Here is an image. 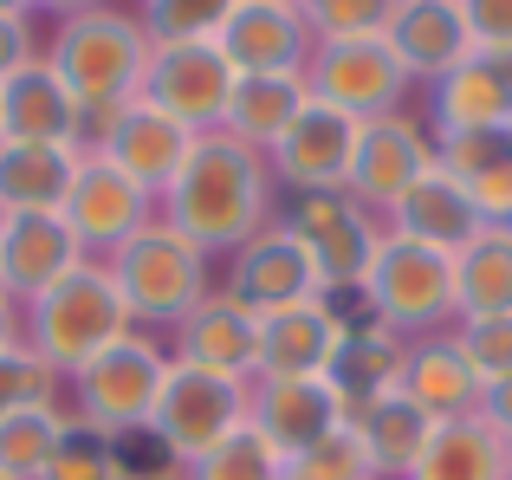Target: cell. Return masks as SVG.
I'll return each mask as SVG.
<instances>
[{
	"instance_id": "cell-1",
	"label": "cell",
	"mask_w": 512,
	"mask_h": 480,
	"mask_svg": "<svg viewBox=\"0 0 512 480\" xmlns=\"http://www.w3.org/2000/svg\"><path fill=\"white\" fill-rule=\"evenodd\" d=\"M156 215L195 253L227 260V253H240L253 234H266L279 221V189H273V169H266L260 150L234 143L227 130H208V137H195L188 163L175 169Z\"/></svg>"
},
{
	"instance_id": "cell-2",
	"label": "cell",
	"mask_w": 512,
	"mask_h": 480,
	"mask_svg": "<svg viewBox=\"0 0 512 480\" xmlns=\"http://www.w3.org/2000/svg\"><path fill=\"white\" fill-rule=\"evenodd\" d=\"M150 46H156V39H150V26H143L137 7H117V0H104V7L72 13V20L52 26L46 65L65 78V91L78 98L85 124H98V117L124 111V104L143 91Z\"/></svg>"
},
{
	"instance_id": "cell-3",
	"label": "cell",
	"mask_w": 512,
	"mask_h": 480,
	"mask_svg": "<svg viewBox=\"0 0 512 480\" xmlns=\"http://www.w3.org/2000/svg\"><path fill=\"white\" fill-rule=\"evenodd\" d=\"M130 312H124V292H117L111 266L104 260H78L59 286H46L39 299L20 305V338L52 377H72L85 370L98 351H111L117 338H130Z\"/></svg>"
},
{
	"instance_id": "cell-4",
	"label": "cell",
	"mask_w": 512,
	"mask_h": 480,
	"mask_svg": "<svg viewBox=\"0 0 512 480\" xmlns=\"http://www.w3.org/2000/svg\"><path fill=\"white\" fill-rule=\"evenodd\" d=\"M169 377V344L150 338V331H130L111 351H98L85 370L59 383V403L78 429L104 435V442H130V435L150 429V409L163 396Z\"/></svg>"
},
{
	"instance_id": "cell-5",
	"label": "cell",
	"mask_w": 512,
	"mask_h": 480,
	"mask_svg": "<svg viewBox=\"0 0 512 480\" xmlns=\"http://www.w3.org/2000/svg\"><path fill=\"white\" fill-rule=\"evenodd\" d=\"M104 266H111L117 292H124L130 325L150 331V338H169V331L214 292V260L188 247L163 215H156L143 234H130Z\"/></svg>"
},
{
	"instance_id": "cell-6",
	"label": "cell",
	"mask_w": 512,
	"mask_h": 480,
	"mask_svg": "<svg viewBox=\"0 0 512 480\" xmlns=\"http://www.w3.org/2000/svg\"><path fill=\"white\" fill-rule=\"evenodd\" d=\"M350 299L363 305V318L383 331H396V338H441V331L454 325V260L435 247H415V240H396L383 234V247H376L370 273H363V286L350 292Z\"/></svg>"
},
{
	"instance_id": "cell-7",
	"label": "cell",
	"mask_w": 512,
	"mask_h": 480,
	"mask_svg": "<svg viewBox=\"0 0 512 480\" xmlns=\"http://www.w3.org/2000/svg\"><path fill=\"white\" fill-rule=\"evenodd\" d=\"M247 396H253V383L214 377V370H195V364H175L169 357L163 396H156L143 435L163 448L169 468H188L195 455H208L221 435H234L240 422H247Z\"/></svg>"
},
{
	"instance_id": "cell-8",
	"label": "cell",
	"mask_w": 512,
	"mask_h": 480,
	"mask_svg": "<svg viewBox=\"0 0 512 480\" xmlns=\"http://www.w3.org/2000/svg\"><path fill=\"white\" fill-rule=\"evenodd\" d=\"M234 78L240 72L227 65V52L214 46V39H163V46H150L137 98L156 104L163 117H175L182 130L208 137V130H221V117H227Z\"/></svg>"
},
{
	"instance_id": "cell-9",
	"label": "cell",
	"mask_w": 512,
	"mask_h": 480,
	"mask_svg": "<svg viewBox=\"0 0 512 480\" xmlns=\"http://www.w3.org/2000/svg\"><path fill=\"white\" fill-rule=\"evenodd\" d=\"M279 221H286V228L299 234V247L312 253L325 299H350V292L363 286V273H370L376 247H383V221L363 215L344 189H331V195H292Z\"/></svg>"
},
{
	"instance_id": "cell-10",
	"label": "cell",
	"mask_w": 512,
	"mask_h": 480,
	"mask_svg": "<svg viewBox=\"0 0 512 480\" xmlns=\"http://www.w3.org/2000/svg\"><path fill=\"white\" fill-rule=\"evenodd\" d=\"M305 85H312L318 104L370 124V117H389V111L409 104L415 78L402 72L389 39H325V46H312V59H305Z\"/></svg>"
},
{
	"instance_id": "cell-11",
	"label": "cell",
	"mask_w": 512,
	"mask_h": 480,
	"mask_svg": "<svg viewBox=\"0 0 512 480\" xmlns=\"http://www.w3.org/2000/svg\"><path fill=\"white\" fill-rule=\"evenodd\" d=\"M428 169H435V130L415 124L409 111H389V117H370V124L357 130V156H350L344 195L363 215L389 221V208H396Z\"/></svg>"
},
{
	"instance_id": "cell-12",
	"label": "cell",
	"mask_w": 512,
	"mask_h": 480,
	"mask_svg": "<svg viewBox=\"0 0 512 480\" xmlns=\"http://www.w3.org/2000/svg\"><path fill=\"white\" fill-rule=\"evenodd\" d=\"M59 215H65V228L78 234V247H85L91 260H111L130 234H143L156 221V195L143 189V182H130L124 169H111L98 150H85Z\"/></svg>"
},
{
	"instance_id": "cell-13",
	"label": "cell",
	"mask_w": 512,
	"mask_h": 480,
	"mask_svg": "<svg viewBox=\"0 0 512 480\" xmlns=\"http://www.w3.org/2000/svg\"><path fill=\"white\" fill-rule=\"evenodd\" d=\"M85 150H98L111 169H124L130 182H143V189L163 202V189L175 182V169L188 163V150H195V130H182L175 117L156 111V104L130 98L124 111H111V117L91 124Z\"/></svg>"
},
{
	"instance_id": "cell-14",
	"label": "cell",
	"mask_w": 512,
	"mask_h": 480,
	"mask_svg": "<svg viewBox=\"0 0 512 480\" xmlns=\"http://www.w3.org/2000/svg\"><path fill=\"white\" fill-rule=\"evenodd\" d=\"M221 292H227L234 305H247L253 318L279 312V305H299V299H325L312 253L299 247V234H292L286 221H273V228H266V234H253L240 253H227Z\"/></svg>"
},
{
	"instance_id": "cell-15",
	"label": "cell",
	"mask_w": 512,
	"mask_h": 480,
	"mask_svg": "<svg viewBox=\"0 0 512 480\" xmlns=\"http://www.w3.org/2000/svg\"><path fill=\"white\" fill-rule=\"evenodd\" d=\"M357 117L331 111V104H305L299 124L286 130V137L266 150V169H273V189L286 195H331L344 189L350 176V156H357Z\"/></svg>"
},
{
	"instance_id": "cell-16",
	"label": "cell",
	"mask_w": 512,
	"mask_h": 480,
	"mask_svg": "<svg viewBox=\"0 0 512 480\" xmlns=\"http://www.w3.org/2000/svg\"><path fill=\"white\" fill-rule=\"evenodd\" d=\"M350 331V312L338 299H299L279 305L260 318V338H253V383L266 377H325L331 357H338Z\"/></svg>"
},
{
	"instance_id": "cell-17",
	"label": "cell",
	"mask_w": 512,
	"mask_h": 480,
	"mask_svg": "<svg viewBox=\"0 0 512 480\" xmlns=\"http://www.w3.org/2000/svg\"><path fill=\"white\" fill-rule=\"evenodd\" d=\"M91 124L78 111V98L65 91V78L39 52L33 65L0 78V143H46V150H85Z\"/></svg>"
},
{
	"instance_id": "cell-18",
	"label": "cell",
	"mask_w": 512,
	"mask_h": 480,
	"mask_svg": "<svg viewBox=\"0 0 512 480\" xmlns=\"http://www.w3.org/2000/svg\"><path fill=\"white\" fill-rule=\"evenodd\" d=\"M247 422L292 461L312 442H325L331 429H344V409H338L331 377H266L247 396Z\"/></svg>"
},
{
	"instance_id": "cell-19",
	"label": "cell",
	"mask_w": 512,
	"mask_h": 480,
	"mask_svg": "<svg viewBox=\"0 0 512 480\" xmlns=\"http://www.w3.org/2000/svg\"><path fill=\"white\" fill-rule=\"evenodd\" d=\"M78 260H91V253L78 247L65 215H0V292L13 305L59 286Z\"/></svg>"
},
{
	"instance_id": "cell-20",
	"label": "cell",
	"mask_w": 512,
	"mask_h": 480,
	"mask_svg": "<svg viewBox=\"0 0 512 480\" xmlns=\"http://www.w3.org/2000/svg\"><path fill=\"white\" fill-rule=\"evenodd\" d=\"M253 338H260V318L247 305H234L221 286L169 331V357L175 364H195V370H214V377H234V383H253Z\"/></svg>"
},
{
	"instance_id": "cell-21",
	"label": "cell",
	"mask_w": 512,
	"mask_h": 480,
	"mask_svg": "<svg viewBox=\"0 0 512 480\" xmlns=\"http://www.w3.org/2000/svg\"><path fill=\"white\" fill-rule=\"evenodd\" d=\"M214 46L227 52V65L240 78L247 72H305V59H312V33H305L299 7H273V0H240L221 20Z\"/></svg>"
},
{
	"instance_id": "cell-22",
	"label": "cell",
	"mask_w": 512,
	"mask_h": 480,
	"mask_svg": "<svg viewBox=\"0 0 512 480\" xmlns=\"http://www.w3.org/2000/svg\"><path fill=\"white\" fill-rule=\"evenodd\" d=\"M389 52L402 59V72L415 85H435L448 78L461 59H474V33H467L461 0H396V20H389Z\"/></svg>"
},
{
	"instance_id": "cell-23",
	"label": "cell",
	"mask_w": 512,
	"mask_h": 480,
	"mask_svg": "<svg viewBox=\"0 0 512 480\" xmlns=\"http://www.w3.org/2000/svg\"><path fill=\"white\" fill-rule=\"evenodd\" d=\"M487 221H480V208L467 202V189L448 176V169H428L422 182H415L409 195H402L396 208H389V221H383V234H396V240H415V247H435V253H461L467 240H474Z\"/></svg>"
},
{
	"instance_id": "cell-24",
	"label": "cell",
	"mask_w": 512,
	"mask_h": 480,
	"mask_svg": "<svg viewBox=\"0 0 512 480\" xmlns=\"http://www.w3.org/2000/svg\"><path fill=\"white\" fill-rule=\"evenodd\" d=\"M428 111H435V137L441 130H506L512 124V59H461L448 78L428 85Z\"/></svg>"
},
{
	"instance_id": "cell-25",
	"label": "cell",
	"mask_w": 512,
	"mask_h": 480,
	"mask_svg": "<svg viewBox=\"0 0 512 480\" xmlns=\"http://www.w3.org/2000/svg\"><path fill=\"white\" fill-rule=\"evenodd\" d=\"M402 357H409V338H396V331L370 325V318H350L338 357H331V390H338V409L344 422H357L363 409L376 403V396H389L402 383Z\"/></svg>"
},
{
	"instance_id": "cell-26",
	"label": "cell",
	"mask_w": 512,
	"mask_h": 480,
	"mask_svg": "<svg viewBox=\"0 0 512 480\" xmlns=\"http://www.w3.org/2000/svg\"><path fill=\"white\" fill-rule=\"evenodd\" d=\"M402 396L422 409L428 422H461V416H480V390L487 383L467 370V357L454 351V338H415L409 357H402Z\"/></svg>"
},
{
	"instance_id": "cell-27",
	"label": "cell",
	"mask_w": 512,
	"mask_h": 480,
	"mask_svg": "<svg viewBox=\"0 0 512 480\" xmlns=\"http://www.w3.org/2000/svg\"><path fill=\"white\" fill-rule=\"evenodd\" d=\"M305 104H312L305 72H247V78H234V98H227L221 130H227L234 143H247V150L266 156L292 124H299Z\"/></svg>"
},
{
	"instance_id": "cell-28",
	"label": "cell",
	"mask_w": 512,
	"mask_h": 480,
	"mask_svg": "<svg viewBox=\"0 0 512 480\" xmlns=\"http://www.w3.org/2000/svg\"><path fill=\"white\" fill-rule=\"evenodd\" d=\"M85 150L46 143H0V215H59Z\"/></svg>"
},
{
	"instance_id": "cell-29",
	"label": "cell",
	"mask_w": 512,
	"mask_h": 480,
	"mask_svg": "<svg viewBox=\"0 0 512 480\" xmlns=\"http://www.w3.org/2000/svg\"><path fill=\"white\" fill-rule=\"evenodd\" d=\"M350 429H357V442H363V455H370L376 480H409V468L422 461V448H428V435H435V422H428L402 390H389V396H376Z\"/></svg>"
},
{
	"instance_id": "cell-30",
	"label": "cell",
	"mask_w": 512,
	"mask_h": 480,
	"mask_svg": "<svg viewBox=\"0 0 512 480\" xmlns=\"http://www.w3.org/2000/svg\"><path fill=\"white\" fill-rule=\"evenodd\" d=\"M454 312L461 318L512 312V228H480L454 253Z\"/></svg>"
},
{
	"instance_id": "cell-31",
	"label": "cell",
	"mask_w": 512,
	"mask_h": 480,
	"mask_svg": "<svg viewBox=\"0 0 512 480\" xmlns=\"http://www.w3.org/2000/svg\"><path fill=\"white\" fill-rule=\"evenodd\" d=\"M409 480H506V442L480 416L435 422V435H428Z\"/></svg>"
},
{
	"instance_id": "cell-32",
	"label": "cell",
	"mask_w": 512,
	"mask_h": 480,
	"mask_svg": "<svg viewBox=\"0 0 512 480\" xmlns=\"http://www.w3.org/2000/svg\"><path fill=\"white\" fill-rule=\"evenodd\" d=\"M72 416L65 403H33V409H13L0 422V480H39L52 461V448L65 442Z\"/></svg>"
},
{
	"instance_id": "cell-33",
	"label": "cell",
	"mask_w": 512,
	"mask_h": 480,
	"mask_svg": "<svg viewBox=\"0 0 512 480\" xmlns=\"http://www.w3.org/2000/svg\"><path fill=\"white\" fill-rule=\"evenodd\" d=\"M175 474H182V480H286V455H279L253 422H240L234 435H221L208 455H195L188 468H175Z\"/></svg>"
},
{
	"instance_id": "cell-34",
	"label": "cell",
	"mask_w": 512,
	"mask_h": 480,
	"mask_svg": "<svg viewBox=\"0 0 512 480\" xmlns=\"http://www.w3.org/2000/svg\"><path fill=\"white\" fill-rule=\"evenodd\" d=\"M299 20L312 46L325 39H383L396 20V0H299Z\"/></svg>"
},
{
	"instance_id": "cell-35",
	"label": "cell",
	"mask_w": 512,
	"mask_h": 480,
	"mask_svg": "<svg viewBox=\"0 0 512 480\" xmlns=\"http://www.w3.org/2000/svg\"><path fill=\"white\" fill-rule=\"evenodd\" d=\"M39 480H130L124 474V442H104V435H91V429L72 422Z\"/></svg>"
},
{
	"instance_id": "cell-36",
	"label": "cell",
	"mask_w": 512,
	"mask_h": 480,
	"mask_svg": "<svg viewBox=\"0 0 512 480\" xmlns=\"http://www.w3.org/2000/svg\"><path fill=\"white\" fill-rule=\"evenodd\" d=\"M454 351L467 357V370H474L480 383H500L512 377V312L500 318H454Z\"/></svg>"
},
{
	"instance_id": "cell-37",
	"label": "cell",
	"mask_w": 512,
	"mask_h": 480,
	"mask_svg": "<svg viewBox=\"0 0 512 480\" xmlns=\"http://www.w3.org/2000/svg\"><path fill=\"white\" fill-rule=\"evenodd\" d=\"M234 7L240 0H137V13H143L156 46H163V39H214Z\"/></svg>"
},
{
	"instance_id": "cell-38",
	"label": "cell",
	"mask_w": 512,
	"mask_h": 480,
	"mask_svg": "<svg viewBox=\"0 0 512 480\" xmlns=\"http://www.w3.org/2000/svg\"><path fill=\"white\" fill-rule=\"evenodd\" d=\"M286 480H376V468H370V455H363L357 429L344 422V429H331L325 442H312L305 455H292Z\"/></svg>"
},
{
	"instance_id": "cell-39",
	"label": "cell",
	"mask_w": 512,
	"mask_h": 480,
	"mask_svg": "<svg viewBox=\"0 0 512 480\" xmlns=\"http://www.w3.org/2000/svg\"><path fill=\"white\" fill-rule=\"evenodd\" d=\"M33 403H59V377L26 344H13V351H0V422L13 409H33Z\"/></svg>"
},
{
	"instance_id": "cell-40",
	"label": "cell",
	"mask_w": 512,
	"mask_h": 480,
	"mask_svg": "<svg viewBox=\"0 0 512 480\" xmlns=\"http://www.w3.org/2000/svg\"><path fill=\"white\" fill-rule=\"evenodd\" d=\"M467 202L480 208V221L487 228H512V150H500L493 163H480L474 176H461Z\"/></svg>"
},
{
	"instance_id": "cell-41",
	"label": "cell",
	"mask_w": 512,
	"mask_h": 480,
	"mask_svg": "<svg viewBox=\"0 0 512 480\" xmlns=\"http://www.w3.org/2000/svg\"><path fill=\"white\" fill-rule=\"evenodd\" d=\"M467 33H474V52L487 59H512V0H461Z\"/></svg>"
},
{
	"instance_id": "cell-42",
	"label": "cell",
	"mask_w": 512,
	"mask_h": 480,
	"mask_svg": "<svg viewBox=\"0 0 512 480\" xmlns=\"http://www.w3.org/2000/svg\"><path fill=\"white\" fill-rule=\"evenodd\" d=\"M39 20L33 13H0V78L7 72H20V65H33L39 59Z\"/></svg>"
},
{
	"instance_id": "cell-43",
	"label": "cell",
	"mask_w": 512,
	"mask_h": 480,
	"mask_svg": "<svg viewBox=\"0 0 512 480\" xmlns=\"http://www.w3.org/2000/svg\"><path fill=\"white\" fill-rule=\"evenodd\" d=\"M480 422H487L500 442H512V377H500V383L480 390Z\"/></svg>"
},
{
	"instance_id": "cell-44",
	"label": "cell",
	"mask_w": 512,
	"mask_h": 480,
	"mask_svg": "<svg viewBox=\"0 0 512 480\" xmlns=\"http://www.w3.org/2000/svg\"><path fill=\"white\" fill-rule=\"evenodd\" d=\"M91 7H104V0H33V20L46 13V20L59 26V20H72V13H91Z\"/></svg>"
},
{
	"instance_id": "cell-45",
	"label": "cell",
	"mask_w": 512,
	"mask_h": 480,
	"mask_svg": "<svg viewBox=\"0 0 512 480\" xmlns=\"http://www.w3.org/2000/svg\"><path fill=\"white\" fill-rule=\"evenodd\" d=\"M13 344H26V338H20V305L0 292V351H13Z\"/></svg>"
},
{
	"instance_id": "cell-46",
	"label": "cell",
	"mask_w": 512,
	"mask_h": 480,
	"mask_svg": "<svg viewBox=\"0 0 512 480\" xmlns=\"http://www.w3.org/2000/svg\"><path fill=\"white\" fill-rule=\"evenodd\" d=\"M0 13H33V0H0Z\"/></svg>"
},
{
	"instance_id": "cell-47",
	"label": "cell",
	"mask_w": 512,
	"mask_h": 480,
	"mask_svg": "<svg viewBox=\"0 0 512 480\" xmlns=\"http://www.w3.org/2000/svg\"><path fill=\"white\" fill-rule=\"evenodd\" d=\"M137 480H182V474H175V468H163V474H137Z\"/></svg>"
},
{
	"instance_id": "cell-48",
	"label": "cell",
	"mask_w": 512,
	"mask_h": 480,
	"mask_svg": "<svg viewBox=\"0 0 512 480\" xmlns=\"http://www.w3.org/2000/svg\"><path fill=\"white\" fill-rule=\"evenodd\" d=\"M506 480H512V442H506Z\"/></svg>"
},
{
	"instance_id": "cell-49",
	"label": "cell",
	"mask_w": 512,
	"mask_h": 480,
	"mask_svg": "<svg viewBox=\"0 0 512 480\" xmlns=\"http://www.w3.org/2000/svg\"><path fill=\"white\" fill-rule=\"evenodd\" d=\"M273 7H299V0H273Z\"/></svg>"
},
{
	"instance_id": "cell-50",
	"label": "cell",
	"mask_w": 512,
	"mask_h": 480,
	"mask_svg": "<svg viewBox=\"0 0 512 480\" xmlns=\"http://www.w3.org/2000/svg\"><path fill=\"white\" fill-rule=\"evenodd\" d=\"M506 137H512V124H506Z\"/></svg>"
}]
</instances>
